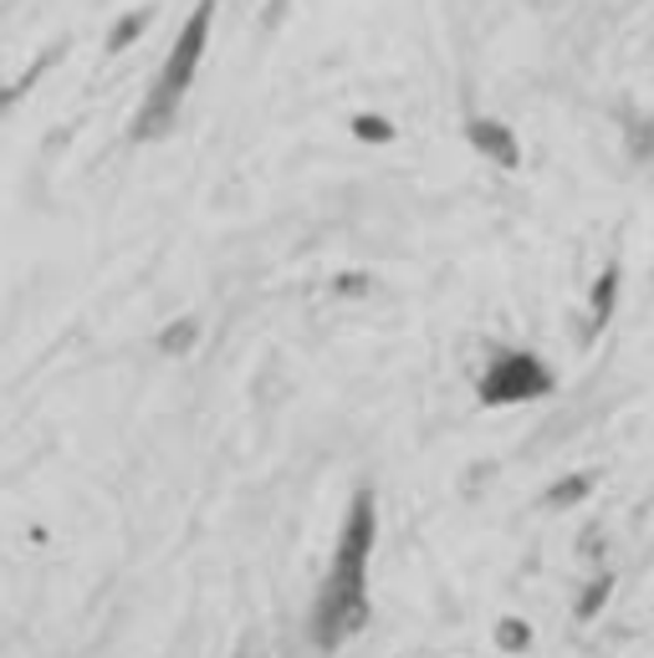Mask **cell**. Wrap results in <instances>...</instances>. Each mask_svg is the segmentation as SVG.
<instances>
[{"instance_id": "1", "label": "cell", "mask_w": 654, "mask_h": 658, "mask_svg": "<svg viewBox=\"0 0 654 658\" xmlns=\"http://www.w3.org/2000/svg\"><path fill=\"white\" fill-rule=\"evenodd\" d=\"M378 546V501L374 490H359L343 511V526H338V546L333 562H328V577H322L318 597H312V618L308 633L318 648H343L347 638H359L368 628V562H374Z\"/></svg>"}, {"instance_id": "2", "label": "cell", "mask_w": 654, "mask_h": 658, "mask_svg": "<svg viewBox=\"0 0 654 658\" xmlns=\"http://www.w3.org/2000/svg\"><path fill=\"white\" fill-rule=\"evenodd\" d=\"M210 27H215V0H200V6L189 11V21L179 27V36H174L169 56H164L159 77H154V87H148L134 128H128V138L154 144V138H164V133L174 128V118H179V107H185L189 87H195V77H200L205 46H210Z\"/></svg>"}, {"instance_id": "3", "label": "cell", "mask_w": 654, "mask_h": 658, "mask_svg": "<svg viewBox=\"0 0 654 658\" xmlns=\"http://www.w3.org/2000/svg\"><path fill=\"white\" fill-rule=\"evenodd\" d=\"M558 388V373L527 347H491L481 378H476V398L486 408H511V404H537Z\"/></svg>"}, {"instance_id": "4", "label": "cell", "mask_w": 654, "mask_h": 658, "mask_svg": "<svg viewBox=\"0 0 654 658\" xmlns=\"http://www.w3.org/2000/svg\"><path fill=\"white\" fill-rule=\"evenodd\" d=\"M466 138L476 154H486L496 164V169H517L521 164V144H517V133L507 128V123H496V118H470L466 123Z\"/></svg>"}, {"instance_id": "5", "label": "cell", "mask_w": 654, "mask_h": 658, "mask_svg": "<svg viewBox=\"0 0 654 658\" xmlns=\"http://www.w3.org/2000/svg\"><path fill=\"white\" fill-rule=\"evenodd\" d=\"M619 286H624V265L609 261L603 265V276L593 281V291H588V316H583V343H593L603 327H609V316H614L619 306Z\"/></svg>"}, {"instance_id": "6", "label": "cell", "mask_w": 654, "mask_h": 658, "mask_svg": "<svg viewBox=\"0 0 654 658\" xmlns=\"http://www.w3.org/2000/svg\"><path fill=\"white\" fill-rule=\"evenodd\" d=\"M593 485H599V474H593V470H573V474H562V480H552V490H548V505H552V511H568V505H583L588 495H593Z\"/></svg>"}, {"instance_id": "7", "label": "cell", "mask_w": 654, "mask_h": 658, "mask_svg": "<svg viewBox=\"0 0 654 658\" xmlns=\"http://www.w3.org/2000/svg\"><path fill=\"white\" fill-rule=\"evenodd\" d=\"M609 593H614V577H609V572H603V577H593L583 587V593H578V603H573V618L578 623H593L603 613V603H609Z\"/></svg>"}, {"instance_id": "8", "label": "cell", "mask_w": 654, "mask_h": 658, "mask_svg": "<svg viewBox=\"0 0 654 658\" xmlns=\"http://www.w3.org/2000/svg\"><path fill=\"white\" fill-rule=\"evenodd\" d=\"M195 343H200V322H195V316H185V322H169V327L159 332V353H164V357L189 353Z\"/></svg>"}, {"instance_id": "9", "label": "cell", "mask_w": 654, "mask_h": 658, "mask_svg": "<svg viewBox=\"0 0 654 658\" xmlns=\"http://www.w3.org/2000/svg\"><path fill=\"white\" fill-rule=\"evenodd\" d=\"M148 15H154V11H148V6H144V11H128V15H123L118 27H113V36H107V52H113V56H118V52H128V46H134L138 36H144Z\"/></svg>"}, {"instance_id": "10", "label": "cell", "mask_w": 654, "mask_h": 658, "mask_svg": "<svg viewBox=\"0 0 654 658\" xmlns=\"http://www.w3.org/2000/svg\"><path fill=\"white\" fill-rule=\"evenodd\" d=\"M496 648H501V654H527V648H532V623L501 618L496 623Z\"/></svg>"}, {"instance_id": "11", "label": "cell", "mask_w": 654, "mask_h": 658, "mask_svg": "<svg viewBox=\"0 0 654 658\" xmlns=\"http://www.w3.org/2000/svg\"><path fill=\"white\" fill-rule=\"evenodd\" d=\"M347 128H353V138H363V144H394V123L378 118V113H359Z\"/></svg>"}, {"instance_id": "12", "label": "cell", "mask_w": 654, "mask_h": 658, "mask_svg": "<svg viewBox=\"0 0 654 658\" xmlns=\"http://www.w3.org/2000/svg\"><path fill=\"white\" fill-rule=\"evenodd\" d=\"M46 62H52V56H41V62L31 66V72H27V77H21V82H11V87H0V113H6V107H11L15 97H27V87L41 77V66H46Z\"/></svg>"}, {"instance_id": "13", "label": "cell", "mask_w": 654, "mask_h": 658, "mask_svg": "<svg viewBox=\"0 0 654 658\" xmlns=\"http://www.w3.org/2000/svg\"><path fill=\"white\" fill-rule=\"evenodd\" d=\"M368 286H374L368 276H338L333 281V291H347V296H359V291H368Z\"/></svg>"}]
</instances>
